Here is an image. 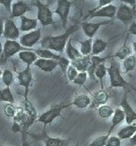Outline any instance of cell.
Segmentation results:
<instances>
[{
  "label": "cell",
  "instance_id": "43",
  "mask_svg": "<svg viewBox=\"0 0 136 146\" xmlns=\"http://www.w3.org/2000/svg\"><path fill=\"white\" fill-rule=\"evenodd\" d=\"M129 32L133 35H135L136 36V23L133 22L130 23L129 27Z\"/></svg>",
  "mask_w": 136,
  "mask_h": 146
},
{
  "label": "cell",
  "instance_id": "20",
  "mask_svg": "<svg viewBox=\"0 0 136 146\" xmlns=\"http://www.w3.org/2000/svg\"><path fill=\"white\" fill-rule=\"evenodd\" d=\"M21 24L19 30L22 32H28V31H34L38 27V19H29L26 16L20 17Z\"/></svg>",
  "mask_w": 136,
  "mask_h": 146
},
{
  "label": "cell",
  "instance_id": "10",
  "mask_svg": "<svg viewBox=\"0 0 136 146\" xmlns=\"http://www.w3.org/2000/svg\"><path fill=\"white\" fill-rule=\"evenodd\" d=\"M34 139L38 140H42L45 146H69L68 143L69 140L65 139H61V138H54L48 136L46 129L44 130V132L39 135H32Z\"/></svg>",
  "mask_w": 136,
  "mask_h": 146
},
{
  "label": "cell",
  "instance_id": "21",
  "mask_svg": "<svg viewBox=\"0 0 136 146\" xmlns=\"http://www.w3.org/2000/svg\"><path fill=\"white\" fill-rule=\"evenodd\" d=\"M125 113L123 112V110L119 108H117L113 112V116H112V120H111V126H110V129H109V132L107 133V135L110 136L112 131L114 129V128L117 125L121 124L125 120Z\"/></svg>",
  "mask_w": 136,
  "mask_h": 146
},
{
  "label": "cell",
  "instance_id": "11",
  "mask_svg": "<svg viewBox=\"0 0 136 146\" xmlns=\"http://www.w3.org/2000/svg\"><path fill=\"white\" fill-rule=\"evenodd\" d=\"M20 30L15 24L14 21L11 19H7L4 20L3 28V37L7 40H16L19 38Z\"/></svg>",
  "mask_w": 136,
  "mask_h": 146
},
{
  "label": "cell",
  "instance_id": "41",
  "mask_svg": "<svg viewBox=\"0 0 136 146\" xmlns=\"http://www.w3.org/2000/svg\"><path fill=\"white\" fill-rule=\"evenodd\" d=\"M111 3H112V0H99V5H98L95 9H92V10H90V11H89V13H92L97 11L98 9H101L103 7L107 6V5H109V4H111Z\"/></svg>",
  "mask_w": 136,
  "mask_h": 146
},
{
  "label": "cell",
  "instance_id": "42",
  "mask_svg": "<svg viewBox=\"0 0 136 146\" xmlns=\"http://www.w3.org/2000/svg\"><path fill=\"white\" fill-rule=\"evenodd\" d=\"M12 0H0V3L2 5H3V7L5 8V9L7 12L11 13V9H12Z\"/></svg>",
  "mask_w": 136,
  "mask_h": 146
},
{
  "label": "cell",
  "instance_id": "51",
  "mask_svg": "<svg viewBox=\"0 0 136 146\" xmlns=\"http://www.w3.org/2000/svg\"><path fill=\"white\" fill-rule=\"evenodd\" d=\"M75 146H80V145H79V143H77V144L75 145Z\"/></svg>",
  "mask_w": 136,
  "mask_h": 146
},
{
  "label": "cell",
  "instance_id": "12",
  "mask_svg": "<svg viewBox=\"0 0 136 146\" xmlns=\"http://www.w3.org/2000/svg\"><path fill=\"white\" fill-rule=\"evenodd\" d=\"M117 6L113 5V4H109L107 6H104L101 9H98L97 11L94 12L92 13H89L86 16V19H93V18H110L113 19L116 15V12H117Z\"/></svg>",
  "mask_w": 136,
  "mask_h": 146
},
{
  "label": "cell",
  "instance_id": "15",
  "mask_svg": "<svg viewBox=\"0 0 136 146\" xmlns=\"http://www.w3.org/2000/svg\"><path fill=\"white\" fill-rule=\"evenodd\" d=\"M109 94L106 92V90L101 89L94 94L90 107L91 109H94V108H99L102 105H105L109 100Z\"/></svg>",
  "mask_w": 136,
  "mask_h": 146
},
{
  "label": "cell",
  "instance_id": "35",
  "mask_svg": "<svg viewBox=\"0 0 136 146\" xmlns=\"http://www.w3.org/2000/svg\"><path fill=\"white\" fill-rule=\"evenodd\" d=\"M88 73L87 72H80L77 75V77L73 81V83L76 85H80V86H83L84 85V84L86 83L87 79H88Z\"/></svg>",
  "mask_w": 136,
  "mask_h": 146
},
{
  "label": "cell",
  "instance_id": "32",
  "mask_svg": "<svg viewBox=\"0 0 136 146\" xmlns=\"http://www.w3.org/2000/svg\"><path fill=\"white\" fill-rule=\"evenodd\" d=\"M136 65V58L134 55H130L126 58L123 63V67L126 73H129L135 69Z\"/></svg>",
  "mask_w": 136,
  "mask_h": 146
},
{
  "label": "cell",
  "instance_id": "33",
  "mask_svg": "<svg viewBox=\"0 0 136 146\" xmlns=\"http://www.w3.org/2000/svg\"><path fill=\"white\" fill-rule=\"evenodd\" d=\"M13 74L11 70L5 69L2 74V80L3 83L6 85V87H10L13 83Z\"/></svg>",
  "mask_w": 136,
  "mask_h": 146
},
{
  "label": "cell",
  "instance_id": "46",
  "mask_svg": "<svg viewBox=\"0 0 136 146\" xmlns=\"http://www.w3.org/2000/svg\"><path fill=\"white\" fill-rule=\"evenodd\" d=\"M129 143H130V145L133 146H135L136 145V132L135 135H133L130 139H129Z\"/></svg>",
  "mask_w": 136,
  "mask_h": 146
},
{
  "label": "cell",
  "instance_id": "6",
  "mask_svg": "<svg viewBox=\"0 0 136 146\" xmlns=\"http://www.w3.org/2000/svg\"><path fill=\"white\" fill-rule=\"evenodd\" d=\"M135 9L132 7L125 4L121 3L118 8L116 12V19L123 23L125 25H130V23L133 22L134 17H135Z\"/></svg>",
  "mask_w": 136,
  "mask_h": 146
},
{
  "label": "cell",
  "instance_id": "2",
  "mask_svg": "<svg viewBox=\"0 0 136 146\" xmlns=\"http://www.w3.org/2000/svg\"><path fill=\"white\" fill-rule=\"evenodd\" d=\"M107 73L109 76L111 88H125L128 85V83L121 74L119 63L113 57L110 60V66L107 68Z\"/></svg>",
  "mask_w": 136,
  "mask_h": 146
},
{
  "label": "cell",
  "instance_id": "3",
  "mask_svg": "<svg viewBox=\"0 0 136 146\" xmlns=\"http://www.w3.org/2000/svg\"><path fill=\"white\" fill-rule=\"evenodd\" d=\"M22 51H33L34 52L35 49L24 48L19 44V42H18L16 40H6L3 47V54L0 58V61L2 63H5L10 58L14 56L16 54H19Z\"/></svg>",
  "mask_w": 136,
  "mask_h": 146
},
{
  "label": "cell",
  "instance_id": "50",
  "mask_svg": "<svg viewBox=\"0 0 136 146\" xmlns=\"http://www.w3.org/2000/svg\"><path fill=\"white\" fill-rule=\"evenodd\" d=\"M2 74H3V72H2V71H1V69H0V77L2 76Z\"/></svg>",
  "mask_w": 136,
  "mask_h": 146
},
{
  "label": "cell",
  "instance_id": "25",
  "mask_svg": "<svg viewBox=\"0 0 136 146\" xmlns=\"http://www.w3.org/2000/svg\"><path fill=\"white\" fill-rule=\"evenodd\" d=\"M34 53L37 54V56L40 58H46V59H53V60H56L57 62H58L60 60V58L62 56L54 54V52H52L51 50L48 49H44V48H38L35 49Z\"/></svg>",
  "mask_w": 136,
  "mask_h": 146
},
{
  "label": "cell",
  "instance_id": "30",
  "mask_svg": "<svg viewBox=\"0 0 136 146\" xmlns=\"http://www.w3.org/2000/svg\"><path fill=\"white\" fill-rule=\"evenodd\" d=\"M131 55V49L129 46H127L126 44L123 45L113 55H112L113 58H118L121 60H125L126 58Z\"/></svg>",
  "mask_w": 136,
  "mask_h": 146
},
{
  "label": "cell",
  "instance_id": "9",
  "mask_svg": "<svg viewBox=\"0 0 136 146\" xmlns=\"http://www.w3.org/2000/svg\"><path fill=\"white\" fill-rule=\"evenodd\" d=\"M40 38H41V29H38L21 36L19 38V44L24 48H33L34 45L37 44L39 42Z\"/></svg>",
  "mask_w": 136,
  "mask_h": 146
},
{
  "label": "cell",
  "instance_id": "1",
  "mask_svg": "<svg viewBox=\"0 0 136 146\" xmlns=\"http://www.w3.org/2000/svg\"><path fill=\"white\" fill-rule=\"evenodd\" d=\"M79 29H80L79 25L74 24L67 29L64 34L57 35V36H47L44 38L40 42L41 48L51 51H55L60 54L63 53L70 36L74 34L75 32H77Z\"/></svg>",
  "mask_w": 136,
  "mask_h": 146
},
{
  "label": "cell",
  "instance_id": "26",
  "mask_svg": "<svg viewBox=\"0 0 136 146\" xmlns=\"http://www.w3.org/2000/svg\"><path fill=\"white\" fill-rule=\"evenodd\" d=\"M108 47V42H105L100 38H96L92 44V52L93 56H98L100 54L103 53Z\"/></svg>",
  "mask_w": 136,
  "mask_h": 146
},
{
  "label": "cell",
  "instance_id": "52",
  "mask_svg": "<svg viewBox=\"0 0 136 146\" xmlns=\"http://www.w3.org/2000/svg\"><path fill=\"white\" fill-rule=\"evenodd\" d=\"M0 146H3V145H1V144H0Z\"/></svg>",
  "mask_w": 136,
  "mask_h": 146
},
{
  "label": "cell",
  "instance_id": "49",
  "mask_svg": "<svg viewBox=\"0 0 136 146\" xmlns=\"http://www.w3.org/2000/svg\"><path fill=\"white\" fill-rule=\"evenodd\" d=\"M133 48H134V50H135V52L136 53V41H135V42L133 43Z\"/></svg>",
  "mask_w": 136,
  "mask_h": 146
},
{
  "label": "cell",
  "instance_id": "36",
  "mask_svg": "<svg viewBox=\"0 0 136 146\" xmlns=\"http://www.w3.org/2000/svg\"><path fill=\"white\" fill-rule=\"evenodd\" d=\"M109 135H101V136H99L97 137L96 139H94L89 146H105L106 145V142L109 139Z\"/></svg>",
  "mask_w": 136,
  "mask_h": 146
},
{
  "label": "cell",
  "instance_id": "27",
  "mask_svg": "<svg viewBox=\"0 0 136 146\" xmlns=\"http://www.w3.org/2000/svg\"><path fill=\"white\" fill-rule=\"evenodd\" d=\"M136 132V125H127L124 128H122L119 132H118V138L121 139H130L133 135L135 134Z\"/></svg>",
  "mask_w": 136,
  "mask_h": 146
},
{
  "label": "cell",
  "instance_id": "38",
  "mask_svg": "<svg viewBox=\"0 0 136 146\" xmlns=\"http://www.w3.org/2000/svg\"><path fill=\"white\" fill-rule=\"evenodd\" d=\"M58 66L60 68L62 73L66 75V72H67V69H68V66L70 65V60L67 58H64V57H62L60 58V60L58 62Z\"/></svg>",
  "mask_w": 136,
  "mask_h": 146
},
{
  "label": "cell",
  "instance_id": "31",
  "mask_svg": "<svg viewBox=\"0 0 136 146\" xmlns=\"http://www.w3.org/2000/svg\"><path fill=\"white\" fill-rule=\"evenodd\" d=\"M113 112H114V110L111 107L106 105V104L102 105V106L98 108V114L102 119H108V118L112 117Z\"/></svg>",
  "mask_w": 136,
  "mask_h": 146
},
{
  "label": "cell",
  "instance_id": "39",
  "mask_svg": "<svg viewBox=\"0 0 136 146\" xmlns=\"http://www.w3.org/2000/svg\"><path fill=\"white\" fill-rule=\"evenodd\" d=\"M78 74H79V72H78V70L75 68L73 67L72 65L68 66L67 72H66V75L68 77V79L69 82H73L75 79V78L77 77Z\"/></svg>",
  "mask_w": 136,
  "mask_h": 146
},
{
  "label": "cell",
  "instance_id": "4",
  "mask_svg": "<svg viewBox=\"0 0 136 146\" xmlns=\"http://www.w3.org/2000/svg\"><path fill=\"white\" fill-rule=\"evenodd\" d=\"M71 104V102L68 103V104H57L53 107H51L48 110H47L46 112L43 113L41 115H39L37 119V122L38 123H42L44 125V129H46L47 125L52 124L54 122V120L59 117L61 115L62 111L69 107Z\"/></svg>",
  "mask_w": 136,
  "mask_h": 146
},
{
  "label": "cell",
  "instance_id": "24",
  "mask_svg": "<svg viewBox=\"0 0 136 146\" xmlns=\"http://www.w3.org/2000/svg\"><path fill=\"white\" fill-rule=\"evenodd\" d=\"M19 58L24 64H26L27 66H31L38 58L37 54L33 51H22L19 53Z\"/></svg>",
  "mask_w": 136,
  "mask_h": 146
},
{
  "label": "cell",
  "instance_id": "16",
  "mask_svg": "<svg viewBox=\"0 0 136 146\" xmlns=\"http://www.w3.org/2000/svg\"><path fill=\"white\" fill-rule=\"evenodd\" d=\"M109 23H110V21H104V22L100 23L84 22L81 23V28H82L83 31L84 32L85 35L89 38H92L102 25L108 24Z\"/></svg>",
  "mask_w": 136,
  "mask_h": 146
},
{
  "label": "cell",
  "instance_id": "8",
  "mask_svg": "<svg viewBox=\"0 0 136 146\" xmlns=\"http://www.w3.org/2000/svg\"><path fill=\"white\" fill-rule=\"evenodd\" d=\"M73 2L68 0H58L57 2V8L54 13L59 16L63 28H66L68 23V18Z\"/></svg>",
  "mask_w": 136,
  "mask_h": 146
},
{
  "label": "cell",
  "instance_id": "45",
  "mask_svg": "<svg viewBox=\"0 0 136 146\" xmlns=\"http://www.w3.org/2000/svg\"><path fill=\"white\" fill-rule=\"evenodd\" d=\"M22 146H30L29 143L27 141V138H26V135L25 133H22Z\"/></svg>",
  "mask_w": 136,
  "mask_h": 146
},
{
  "label": "cell",
  "instance_id": "5",
  "mask_svg": "<svg viewBox=\"0 0 136 146\" xmlns=\"http://www.w3.org/2000/svg\"><path fill=\"white\" fill-rule=\"evenodd\" d=\"M34 5L38 9L37 19L44 27L53 25L54 23L53 18V12L50 10L49 4L44 3L41 1H35Z\"/></svg>",
  "mask_w": 136,
  "mask_h": 146
},
{
  "label": "cell",
  "instance_id": "23",
  "mask_svg": "<svg viewBox=\"0 0 136 146\" xmlns=\"http://www.w3.org/2000/svg\"><path fill=\"white\" fill-rule=\"evenodd\" d=\"M90 104L91 99L87 94H80L77 97H75V99L71 102L72 105H74L75 107L81 110L90 107Z\"/></svg>",
  "mask_w": 136,
  "mask_h": 146
},
{
  "label": "cell",
  "instance_id": "48",
  "mask_svg": "<svg viewBox=\"0 0 136 146\" xmlns=\"http://www.w3.org/2000/svg\"><path fill=\"white\" fill-rule=\"evenodd\" d=\"M3 45H2L1 40H0V58H1V56H2V54H3Z\"/></svg>",
  "mask_w": 136,
  "mask_h": 146
},
{
  "label": "cell",
  "instance_id": "37",
  "mask_svg": "<svg viewBox=\"0 0 136 146\" xmlns=\"http://www.w3.org/2000/svg\"><path fill=\"white\" fill-rule=\"evenodd\" d=\"M17 109L13 106V104H7L3 106V113L9 118H13L16 114Z\"/></svg>",
  "mask_w": 136,
  "mask_h": 146
},
{
  "label": "cell",
  "instance_id": "44",
  "mask_svg": "<svg viewBox=\"0 0 136 146\" xmlns=\"http://www.w3.org/2000/svg\"><path fill=\"white\" fill-rule=\"evenodd\" d=\"M3 28H4V19L0 16V38L3 34Z\"/></svg>",
  "mask_w": 136,
  "mask_h": 146
},
{
  "label": "cell",
  "instance_id": "22",
  "mask_svg": "<svg viewBox=\"0 0 136 146\" xmlns=\"http://www.w3.org/2000/svg\"><path fill=\"white\" fill-rule=\"evenodd\" d=\"M65 53L68 56V58L70 60V62L74 61L78 58H80L83 56L80 54V50H78L74 45L72 44V38H69V39L68 40V43L66 44L65 47Z\"/></svg>",
  "mask_w": 136,
  "mask_h": 146
},
{
  "label": "cell",
  "instance_id": "14",
  "mask_svg": "<svg viewBox=\"0 0 136 146\" xmlns=\"http://www.w3.org/2000/svg\"><path fill=\"white\" fill-rule=\"evenodd\" d=\"M29 11H31V7L29 4H27L24 1H15L12 4L10 19H12L13 18L22 17L25 13Z\"/></svg>",
  "mask_w": 136,
  "mask_h": 146
},
{
  "label": "cell",
  "instance_id": "13",
  "mask_svg": "<svg viewBox=\"0 0 136 146\" xmlns=\"http://www.w3.org/2000/svg\"><path fill=\"white\" fill-rule=\"evenodd\" d=\"M120 106H121V110L125 113V119L126 123L129 125L133 124L136 120V112L133 110L131 105L129 104L126 93L124 94V97L120 102Z\"/></svg>",
  "mask_w": 136,
  "mask_h": 146
},
{
  "label": "cell",
  "instance_id": "47",
  "mask_svg": "<svg viewBox=\"0 0 136 146\" xmlns=\"http://www.w3.org/2000/svg\"><path fill=\"white\" fill-rule=\"evenodd\" d=\"M123 2L125 3V4H127V5H128V4L131 5L133 9H135V7L136 1H135V0H132V1H129V0H128V1H123Z\"/></svg>",
  "mask_w": 136,
  "mask_h": 146
},
{
  "label": "cell",
  "instance_id": "7",
  "mask_svg": "<svg viewBox=\"0 0 136 146\" xmlns=\"http://www.w3.org/2000/svg\"><path fill=\"white\" fill-rule=\"evenodd\" d=\"M17 78L19 85L24 88V100L29 99V92L33 81V74L30 66H27L23 70L18 73Z\"/></svg>",
  "mask_w": 136,
  "mask_h": 146
},
{
  "label": "cell",
  "instance_id": "28",
  "mask_svg": "<svg viewBox=\"0 0 136 146\" xmlns=\"http://www.w3.org/2000/svg\"><path fill=\"white\" fill-rule=\"evenodd\" d=\"M0 101L13 104H14L15 100L10 87H6L3 90H0Z\"/></svg>",
  "mask_w": 136,
  "mask_h": 146
},
{
  "label": "cell",
  "instance_id": "17",
  "mask_svg": "<svg viewBox=\"0 0 136 146\" xmlns=\"http://www.w3.org/2000/svg\"><path fill=\"white\" fill-rule=\"evenodd\" d=\"M34 64L36 67L40 68L42 71H44L45 73H51L58 66V64L56 60L40 58H38L37 59V61Z\"/></svg>",
  "mask_w": 136,
  "mask_h": 146
},
{
  "label": "cell",
  "instance_id": "40",
  "mask_svg": "<svg viewBox=\"0 0 136 146\" xmlns=\"http://www.w3.org/2000/svg\"><path fill=\"white\" fill-rule=\"evenodd\" d=\"M105 146H121V140L117 136H109Z\"/></svg>",
  "mask_w": 136,
  "mask_h": 146
},
{
  "label": "cell",
  "instance_id": "34",
  "mask_svg": "<svg viewBox=\"0 0 136 146\" xmlns=\"http://www.w3.org/2000/svg\"><path fill=\"white\" fill-rule=\"evenodd\" d=\"M107 74V67L104 65V64L103 63L101 64H100L97 68H96V70H95V72H94V76H95V78H97V79H99L100 80V82H101V89H103V78L105 77V75Z\"/></svg>",
  "mask_w": 136,
  "mask_h": 146
},
{
  "label": "cell",
  "instance_id": "18",
  "mask_svg": "<svg viewBox=\"0 0 136 146\" xmlns=\"http://www.w3.org/2000/svg\"><path fill=\"white\" fill-rule=\"evenodd\" d=\"M112 56H106V57H100V56H91V63L90 68L87 71L88 75L90 77V79L92 80H95V76H94V72L96 70L97 67L101 64L103 63H104L108 58H111Z\"/></svg>",
  "mask_w": 136,
  "mask_h": 146
},
{
  "label": "cell",
  "instance_id": "29",
  "mask_svg": "<svg viewBox=\"0 0 136 146\" xmlns=\"http://www.w3.org/2000/svg\"><path fill=\"white\" fill-rule=\"evenodd\" d=\"M79 43L80 44V54L83 56L90 55L92 52V44H93L92 38H88L84 41H79Z\"/></svg>",
  "mask_w": 136,
  "mask_h": 146
},
{
  "label": "cell",
  "instance_id": "19",
  "mask_svg": "<svg viewBox=\"0 0 136 146\" xmlns=\"http://www.w3.org/2000/svg\"><path fill=\"white\" fill-rule=\"evenodd\" d=\"M70 63L73 67H74L78 70V72H87L90 65L91 56H82Z\"/></svg>",
  "mask_w": 136,
  "mask_h": 146
}]
</instances>
